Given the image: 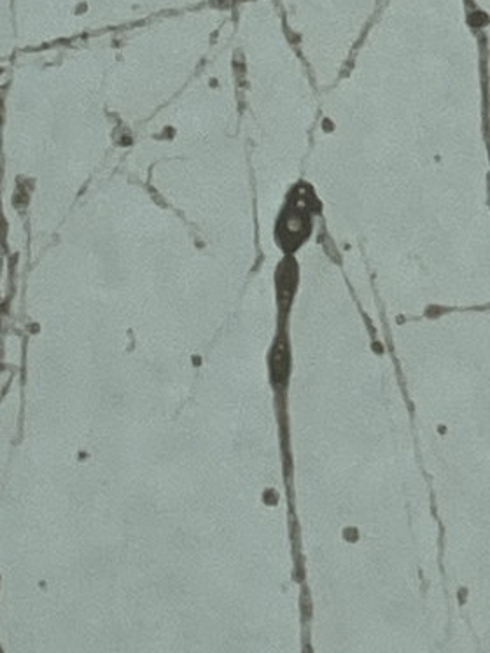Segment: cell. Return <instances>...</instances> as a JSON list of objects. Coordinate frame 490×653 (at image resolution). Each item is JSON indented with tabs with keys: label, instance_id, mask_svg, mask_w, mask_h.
Returning <instances> with one entry per match:
<instances>
[{
	"label": "cell",
	"instance_id": "cell-2",
	"mask_svg": "<svg viewBox=\"0 0 490 653\" xmlns=\"http://www.w3.org/2000/svg\"><path fill=\"white\" fill-rule=\"evenodd\" d=\"M278 284H280L282 294H284V297H289V292H291V289H293V285H294V270L291 268V266L282 270V275H280Z\"/></svg>",
	"mask_w": 490,
	"mask_h": 653
},
{
	"label": "cell",
	"instance_id": "cell-1",
	"mask_svg": "<svg viewBox=\"0 0 490 653\" xmlns=\"http://www.w3.org/2000/svg\"><path fill=\"white\" fill-rule=\"evenodd\" d=\"M289 372V352L284 342L278 343L275 347V352L272 356V375H274V382L277 385H282L285 382V376Z\"/></svg>",
	"mask_w": 490,
	"mask_h": 653
}]
</instances>
